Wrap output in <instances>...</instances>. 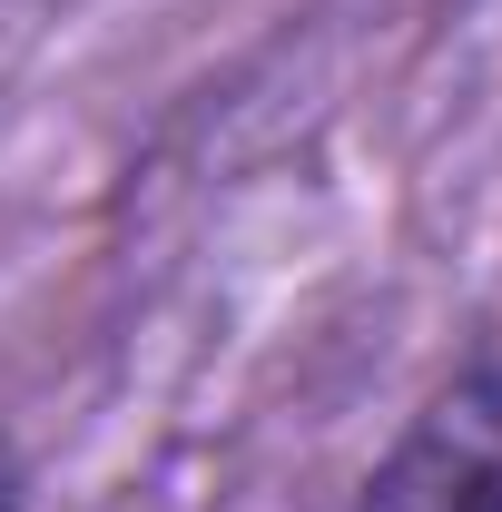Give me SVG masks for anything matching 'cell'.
Returning <instances> with one entry per match:
<instances>
[{
  "label": "cell",
  "instance_id": "6da1fadb",
  "mask_svg": "<svg viewBox=\"0 0 502 512\" xmlns=\"http://www.w3.org/2000/svg\"><path fill=\"white\" fill-rule=\"evenodd\" d=\"M355 512H502V335L394 434Z\"/></svg>",
  "mask_w": 502,
  "mask_h": 512
},
{
  "label": "cell",
  "instance_id": "7a4b0ae2",
  "mask_svg": "<svg viewBox=\"0 0 502 512\" xmlns=\"http://www.w3.org/2000/svg\"><path fill=\"white\" fill-rule=\"evenodd\" d=\"M0 512H20V453L0 444Z\"/></svg>",
  "mask_w": 502,
  "mask_h": 512
}]
</instances>
